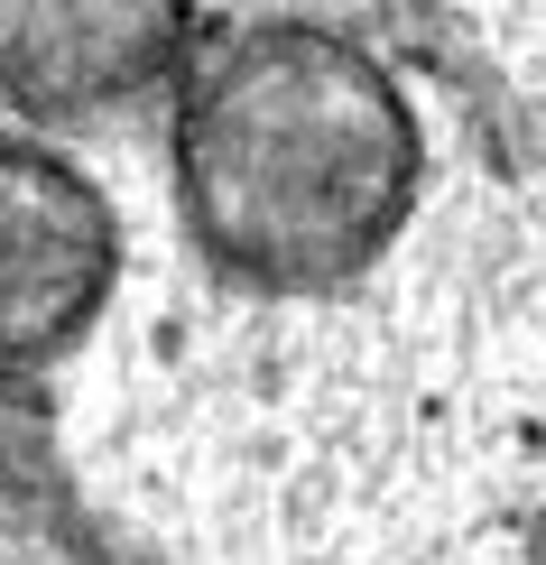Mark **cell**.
Segmentation results:
<instances>
[{"label": "cell", "instance_id": "cell-3", "mask_svg": "<svg viewBox=\"0 0 546 565\" xmlns=\"http://www.w3.org/2000/svg\"><path fill=\"white\" fill-rule=\"evenodd\" d=\"M103 269H111V232L93 214V195L56 158L0 149V343L65 324L103 288Z\"/></svg>", "mask_w": 546, "mask_h": 565}, {"label": "cell", "instance_id": "cell-1", "mask_svg": "<svg viewBox=\"0 0 546 565\" xmlns=\"http://www.w3.org/2000/svg\"><path fill=\"white\" fill-rule=\"evenodd\" d=\"M185 195L242 269L362 260L408 204V111L352 38L232 29L185 75Z\"/></svg>", "mask_w": 546, "mask_h": 565}, {"label": "cell", "instance_id": "cell-2", "mask_svg": "<svg viewBox=\"0 0 546 565\" xmlns=\"http://www.w3.org/2000/svg\"><path fill=\"white\" fill-rule=\"evenodd\" d=\"M185 56V0H0V93L29 111H103Z\"/></svg>", "mask_w": 546, "mask_h": 565}]
</instances>
